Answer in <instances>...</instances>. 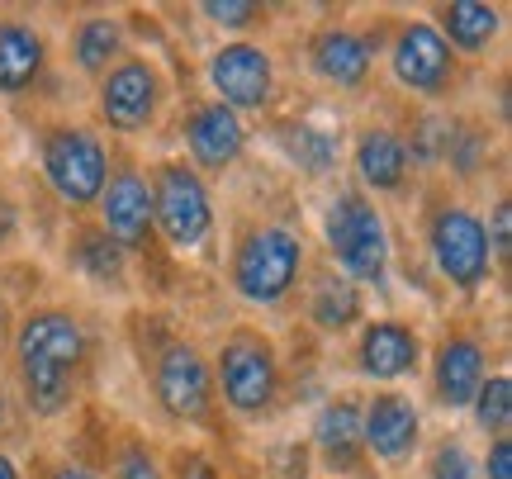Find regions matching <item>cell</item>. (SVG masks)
Segmentation results:
<instances>
[{
    "label": "cell",
    "mask_w": 512,
    "mask_h": 479,
    "mask_svg": "<svg viewBox=\"0 0 512 479\" xmlns=\"http://www.w3.org/2000/svg\"><path fill=\"white\" fill-rule=\"evenodd\" d=\"M19 385L34 418H57L76 394V370L86 361V328L67 309H34L15 332Z\"/></svg>",
    "instance_id": "1"
},
{
    "label": "cell",
    "mask_w": 512,
    "mask_h": 479,
    "mask_svg": "<svg viewBox=\"0 0 512 479\" xmlns=\"http://www.w3.org/2000/svg\"><path fill=\"white\" fill-rule=\"evenodd\" d=\"M304 276V238L285 223H261L238 242L233 257V290L247 304L271 309L294 290V280Z\"/></svg>",
    "instance_id": "2"
},
{
    "label": "cell",
    "mask_w": 512,
    "mask_h": 479,
    "mask_svg": "<svg viewBox=\"0 0 512 479\" xmlns=\"http://www.w3.org/2000/svg\"><path fill=\"white\" fill-rule=\"evenodd\" d=\"M323 233H328L332 261L347 271V280L384 285V276H389V228H384V214L375 209V200H366L361 190H342L328 204Z\"/></svg>",
    "instance_id": "3"
},
{
    "label": "cell",
    "mask_w": 512,
    "mask_h": 479,
    "mask_svg": "<svg viewBox=\"0 0 512 479\" xmlns=\"http://www.w3.org/2000/svg\"><path fill=\"white\" fill-rule=\"evenodd\" d=\"M214 380L223 389V404L238 418H261L280 399V356L261 332L238 328L214 361Z\"/></svg>",
    "instance_id": "4"
},
{
    "label": "cell",
    "mask_w": 512,
    "mask_h": 479,
    "mask_svg": "<svg viewBox=\"0 0 512 479\" xmlns=\"http://www.w3.org/2000/svg\"><path fill=\"white\" fill-rule=\"evenodd\" d=\"M427 247H432V261L437 271L460 295H475L479 285L489 280V266H494V252H489V228L475 209L465 204H441L432 223H427Z\"/></svg>",
    "instance_id": "5"
},
{
    "label": "cell",
    "mask_w": 512,
    "mask_h": 479,
    "mask_svg": "<svg viewBox=\"0 0 512 479\" xmlns=\"http://www.w3.org/2000/svg\"><path fill=\"white\" fill-rule=\"evenodd\" d=\"M152 223L162 228V238L176 252H195L209 233H214V204L204 190V176L185 162L157 166L152 181Z\"/></svg>",
    "instance_id": "6"
},
{
    "label": "cell",
    "mask_w": 512,
    "mask_h": 479,
    "mask_svg": "<svg viewBox=\"0 0 512 479\" xmlns=\"http://www.w3.org/2000/svg\"><path fill=\"white\" fill-rule=\"evenodd\" d=\"M43 176L62 204L86 209L110 181V152L91 129H53L43 138Z\"/></svg>",
    "instance_id": "7"
},
{
    "label": "cell",
    "mask_w": 512,
    "mask_h": 479,
    "mask_svg": "<svg viewBox=\"0 0 512 479\" xmlns=\"http://www.w3.org/2000/svg\"><path fill=\"white\" fill-rule=\"evenodd\" d=\"M166 100V81L157 62L147 57H119L110 72L100 76V119L114 133H143Z\"/></svg>",
    "instance_id": "8"
},
{
    "label": "cell",
    "mask_w": 512,
    "mask_h": 479,
    "mask_svg": "<svg viewBox=\"0 0 512 479\" xmlns=\"http://www.w3.org/2000/svg\"><path fill=\"white\" fill-rule=\"evenodd\" d=\"M152 394L157 404L181 418V423H204L214 413V370L190 342H166L152 361Z\"/></svg>",
    "instance_id": "9"
},
{
    "label": "cell",
    "mask_w": 512,
    "mask_h": 479,
    "mask_svg": "<svg viewBox=\"0 0 512 479\" xmlns=\"http://www.w3.org/2000/svg\"><path fill=\"white\" fill-rule=\"evenodd\" d=\"M209 86L219 91V105L228 110H266L275 95V62L256 43H223L209 57Z\"/></svg>",
    "instance_id": "10"
},
{
    "label": "cell",
    "mask_w": 512,
    "mask_h": 479,
    "mask_svg": "<svg viewBox=\"0 0 512 479\" xmlns=\"http://www.w3.org/2000/svg\"><path fill=\"white\" fill-rule=\"evenodd\" d=\"M394 76H399V86L418 95H446L451 91V81H456V53L446 48V38L437 34V24H403L399 34H394Z\"/></svg>",
    "instance_id": "11"
},
{
    "label": "cell",
    "mask_w": 512,
    "mask_h": 479,
    "mask_svg": "<svg viewBox=\"0 0 512 479\" xmlns=\"http://www.w3.org/2000/svg\"><path fill=\"white\" fill-rule=\"evenodd\" d=\"M100 233H110L124 252H138L152 233V185H147L143 171H114L105 190H100Z\"/></svg>",
    "instance_id": "12"
},
{
    "label": "cell",
    "mask_w": 512,
    "mask_h": 479,
    "mask_svg": "<svg viewBox=\"0 0 512 479\" xmlns=\"http://www.w3.org/2000/svg\"><path fill=\"white\" fill-rule=\"evenodd\" d=\"M418 432H422V418L403 394H375L370 408L361 413V451H370L375 461H389V465L408 461L413 446H418Z\"/></svg>",
    "instance_id": "13"
},
{
    "label": "cell",
    "mask_w": 512,
    "mask_h": 479,
    "mask_svg": "<svg viewBox=\"0 0 512 479\" xmlns=\"http://www.w3.org/2000/svg\"><path fill=\"white\" fill-rule=\"evenodd\" d=\"M185 148L204 171H228L247 148V129H242V119L228 105L209 100V105H200L185 119Z\"/></svg>",
    "instance_id": "14"
},
{
    "label": "cell",
    "mask_w": 512,
    "mask_h": 479,
    "mask_svg": "<svg viewBox=\"0 0 512 479\" xmlns=\"http://www.w3.org/2000/svg\"><path fill=\"white\" fill-rule=\"evenodd\" d=\"M489 351L479 337L470 332H451L446 342L437 347V366H432V380H437V399L441 408H470V399L479 394L484 375H489Z\"/></svg>",
    "instance_id": "15"
},
{
    "label": "cell",
    "mask_w": 512,
    "mask_h": 479,
    "mask_svg": "<svg viewBox=\"0 0 512 479\" xmlns=\"http://www.w3.org/2000/svg\"><path fill=\"white\" fill-rule=\"evenodd\" d=\"M309 62L328 86L351 91V86H361L370 76V67H375V38L356 34V29H318L309 43Z\"/></svg>",
    "instance_id": "16"
},
{
    "label": "cell",
    "mask_w": 512,
    "mask_h": 479,
    "mask_svg": "<svg viewBox=\"0 0 512 479\" xmlns=\"http://www.w3.org/2000/svg\"><path fill=\"white\" fill-rule=\"evenodd\" d=\"M422 361V342L418 332L399 323V318H380V323H370L361 332V342H356V366L361 375L370 380H399L408 370Z\"/></svg>",
    "instance_id": "17"
},
{
    "label": "cell",
    "mask_w": 512,
    "mask_h": 479,
    "mask_svg": "<svg viewBox=\"0 0 512 479\" xmlns=\"http://www.w3.org/2000/svg\"><path fill=\"white\" fill-rule=\"evenodd\" d=\"M43 62H48V43L34 24L0 19V91L24 95L43 76Z\"/></svg>",
    "instance_id": "18"
},
{
    "label": "cell",
    "mask_w": 512,
    "mask_h": 479,
    "mask_svg": "<svg viewBox=\"0 0 512 479\" xmlns=\"http://www.w3.org/2000/svg\"><path fill=\"white\" fill-rule=\"evenodd\" d=\"M313 446L328 470H356V461H361V408H356V399H337L318 413Z\"/></svg>",
    "instance_id": "19"
},
{
    "label": "cell",
    "mask_w": 512,
    "mask_h": 479,
    "mask_svg": "<svg viewBox=\"0 0 512 479\" xmlns=\"http://www.w3.org/2000/svg\"><path fill=\"white\" fill-rule=\"evenodd\" d=\"M356 171L370 190H399L408 176V143L394 129H366L356 143Z\"/></svg>",
    "instance_id": "20"
},
{
    "label": "cell",
    "mask_w": 512,
    "mask_h": 479,
    "mask_svg": "<svg viewBox=\"0 0 512 479\" xmlns=\"http://www.w3.org/2000/svg\"><path fill=\"white\" fill-rule=\"evenodd\" d=\"M503 29V15L494 5H479V0H456L441 10V29L437 34L446 38V48H460V53H484L489 43Z\"/></svg>",
    "instance_id": "21"
},
{
    "label": "cell",
    "mask_w": 512,
    "mask_h": 479,
    "mask_svg": "<svg viewBox=\"0 0 512 479\" xmlns=\"http://www.w3.org/2000/svg\"><path fill=\"white\" fill-rule=\"evenodd\" d=\"M124 57V24L110 15H95V19H81L72 34V62L81 67L86 76H105Z\"/></svg>",
    "instance_id": "22"
},
{
    "label": "cell",
    "mask_w": 512,
    "mask_h": 479,
    "mask_svg": "<svg viewBox=\"0 0 512 479\" xmlns=\"http://www.w3.org/2000/svg\"><path fill=\"white\" fill-rule=\"evenodd\" d=\"M72 266L95 285H114V290L124 285V247L100 228H81L72 238Z\"/></svg>",
    "instance_id": "23"
},
{
    "label": "cell",
    "mask_w": 512,
    "mask_h": 479,
    "mask_svg": "<svg viewBox=\"0 0 512 479\" xmlns=\"http://www.w3.org/2000/svg\"><path fill=\"white\" fill-rule=\"evenodd\" d=\"M309 314L318 328H328V332L351 328V323L361 318V290H356L351 280H323V285L313 290Z\"/></svg>",
    "instance_id": "24"
},
{
    "label": "cell",
    "mask_w": 512,
    "mask_h": 479,
    "mask_svg": "<svg viewBox=\"0 0 512 479\" xmlns=\"http://www.w3.org/2000/svg\"><path fill=\"white\" fill-rule=\"evenodd\" d=\"M475 408V423L494 437H508V423H512V380L508 375H484L479 394L470 399Z\"/></svg>",
    "instance_id": "25"
},
{
    "label": "cell",
    "mask_w": 512,
    "mask_h": 479,
    "mask_svg": "<svg viewBox=\"0 0 512 479\" xmlns=\"http://www.w3.org/2000/svg\"><path fill=\"white\" fill-rule=\"evenodd\" d=\"M294 157H299V166H304V171H313V176H328L332 166H337V143H332L328 133H318V129H299V133H294Z\"/></svg>",
    "instance_id": "26"
},
{
    "label": "cell",
    "mask_w": 512,
    "mask_h": 479,
    "mask_svg": "<svg viewBox=\"0 0 512 479\" xmlns=\"http://www.w3.org/2000/svg\"><path fill=\"white\" fill-rule=\"evenodd\" d=\"M427 479H479V465L460 442H441L427 461Z\"/></svg>",
    "instance_id": "27"
},
{
    "label": "cell",
    "mask_w": 512,
    "mask_h": 479,
    "mask_svg": "<svg viewBox=\"0 0 512 479\" xmlns=\"http://www.w3.org/2000/svg\"><path fill=\"white\" fill-rule=\"evenodd\" d=\"M204 19H214L219 29H252L256 19H266V10L252 0H204Z\"/></svg>",
    "instance_id": "28"
},
{
    "label": "cell",
    "mask_w": 512,
    "mask_h": 479,
    "mask_svg": "<svg viewBox=\"0 0 512 479\" xmlns=\"http://www.w3.org/2000/svg\"><path fill=\"white\" fill-rule=\"evenodd\" d=\"M114 479H166V475H162V465L147 456V446L128 442L124 451L114 456Z\"/></svg>",
    "instance_id": "29"
},
{
    "label": "cell",
    "mask_w": 512,
    "mask_h": 479,
    "mask_svg": "<svg viewBox=\"0 0 512 479\" xmlns=\"http://www.w3.org/2000/svg\"><path fill=\"white\" fill-rule=\"evenodd\" d=\"M484 479H512V442L498 437L489 446V461H484Z\"/></svg>",
    "instance_id": "30"
},
{
    "label": "cell",
    "mask_w": 512,
    "mask_h": 479,
    "mask_svg": "<svg viewBox=\"0 0 512 479\" xmlns=\"http://www.w3.org/2000/svg\"><path fill=\"white\" fill-rule=\"evenodd\" d=\"M489 252L494 257H508V204L494 209V238H489Z\"/></svg>",
    "instance_id": "31"
},
{
    "label": "cell",
    "mask_w": 512,
    "mask_h": 479,
    "mask_svg": "<svg viewBox=\"0 0 512 479\" xmlns=\"http://www.w3.org/2000/svg\"><path fill=\"white\" fill-rule=\"evenodd\" d=\"M48 479H100L95 470H86V465H57Z\"/></svg>",
    "instance_id": "32"
},
{
    "label": "cell",
    "mask_w": 512,
    "mask_h": 479,
    "mask_svg": "<svg viewBox=\"0 0 512 479\" xmlns=\"http://www.w3.org/2000/svg\"><path fill=\"white\" fill-rule=\"evenodd\" d=\"M185 479H219V470L209 461H185Z\"/></svg>",
    "instance_id": "33"
},
{
    "label": "cell",
    "mask_w": 512,
    "mask_h": 479,
    "mask_svg": "<svg viewBox=\"0 0 512 479\" xmlns=\"http://www.w3.org/2000/svg\"><path fill=\"white\" fill-rule=\"evenodd\" d=\"M0 479H19L15 461H10V456H5V451H0Z\"/></svg>",
    "instance_id": "34"
},
{
    "label": "cell",
    "mask_w": 512,
    "mask_h": 479,
    "mask_svg": "<svg viewBox=\"0 0 512 479\" xmlns=\"http://www.w3.org/2000/svg\"><path fill=\"white\" fill-rule=\"evenodd\" d=\"M5 418H10V413H5V394H0V427H5Z\"/></svg>",
    "instance_id": "35"
},
{
    "label": "cell",
    "mask_w": 512,
    "mask_h": 479,
    "mask_svg": "<svg viewBox=\"0 0 512 479\" xmlns=\"http://www.w3.org/2000/svg\"><path fill=\"white\" fill-rule=\"evenodd\" d=\"M0 332H5V304H0Z\"/></svg>",
    "instance_id": "36"
}]
</instances>
